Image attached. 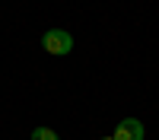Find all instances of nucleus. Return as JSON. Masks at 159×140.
Segmentation results:
<instances>
[{"label":"nucleus","mask_w":159,"mask_h":140,"mask_svg":"<svg viewBox=\"0 0 159 140\" xmlns=\"http://www.w3.org/2000/svg\"><path fill=\"white\" fill-rule=\"evenodd\" d=\"M32 140H61V137H57V131H51V127H35Z\"/></svg>","instance_id":"obj_3"},{"label":"nucleus","mask_w":159,"mask_h":140,"mask_svg":"<svg viewBox=\"0 0 159 140\" xmlns=\"http://www.w3.org/2000/svg\"><path fill=\"white\" fill-rule=\"evenodd\" d=\"M143 121H137V118H121L118 121V127H115V134H111V140H143Z\"/></svg>","instance_id":"obj_2"},{"label":"nucleus","mask_w":159,"mask_h":140,"mask_svg":"<svg viewBox=\"0 0 159 140\" xmlns=\"http://www.w3.org/2000/svg\"><path fill=\"white\" fill-rule=\"evenodd\" d=\"M102 140H111V137H102Z\"/></svg>","instance_id":"obj_4"},{"label":"nucleus","mask_w":159,"mask_h":140,"mask_svg":"<svg viewBox=\"0 0 159 140\" xmlns=\"http://www.w3.org/2000/svg\"><path fill=\"white\" fill-rule=\"evenodd\" d=\"M42 45H45V51L48 54H70L73 51V35L67 32V29H48L45 35H42Z\"/></svg>","instance_id":"obj_1"}]
</instances>
